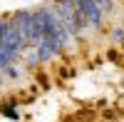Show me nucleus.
I'll use <instances>...</instances> for the list:
<instances>
[{
    "instance_id": "1",
    "label": "nucleus",
    "mask_w": 124,
    "mask_h": 122,
    "mask_svg": "<svg viewBox=\"0 0 124 122\" xmlns=\"http://www.w3.org/2000/svg\"><path fill=\"white\" fill-rule=\"evenodd\" d=\"M52 10H55L57 20L62 23V27L70 33V37H79V33L87 27L85 17L77 13V8H75V3H72V0H57V3L52 5Z\"/></svg>"
},
{
    "instance_id": "2",
    "label": "nucleus",
    "mask_w": 124,
    "mask_h": 122,
    "mask_svg": "<svg viewBox=\"0 0 124 122\" xmlns=\"http://www.w3.org/2000/svg\"><path fill=\"white\" fill-rule=\"evenodd\" d=\"M77 8V13L85 17V23L92 25V27H102V23H104V13L92 3V0H72Z\"/></svg>"
},
{
    "instance_id": "3",
    "label": "nucleus",
    "mask_w": 124,
    "mask_h": 122,
    "mask_svg": "<svg viewBox=\"0 0 124 122\" xmlns=\"http://www.w3.org/2000/svg\"><path fill=\"white\" fill-rule=\"evenodd\" d=\"M102 13H112V8H114V0H92Z\"/></svg>"
},
{
    "instance_id": "4",
    "label": "nucleus",
    "mask_w": 124,
    "mask_h": 122,
    "mask_svg": "<svg viewBox=\"0 0 124 122\" xmlns=\"http://www.w3.org/2000/svg\"><path fill=\"white\" fill-rule=\"evenodd\" d=\"M3 77H5V75H3V72H0V87H3Z\"/></svg>"
}]
</instances>
